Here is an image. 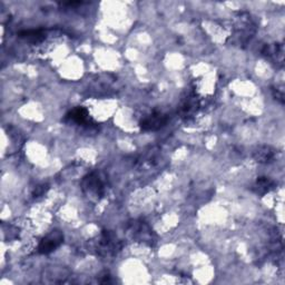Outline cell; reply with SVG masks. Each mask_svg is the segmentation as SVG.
I'll use <instances>...</instances> for the list:
<instances>
[{
  "label": "cell",
  "mask_w": 285,
  "mask_h": 285,
  "mask_svg": "<svg viewBox=\"0 0 285 285\" xmlns=\"http://www.w3.org/2000/svg\"><path fill=\"white\" fill-rule=\"evenodd\" d=\"M115 237L112 235V233L108 231H105L99 239L98 250L100 255L108 256L112 254H115L117 248V242H115Z\"/></svg>",
  "instance_id": "277c9868"
},
{
  "label": "cell",
  "mask_w": 285,
  "mask_h": 285,
  "mask_svg": "<svg viewBox=\"0 0 285 285\" xmlns=\"http://www.w3.org/2000/svg\"><path fill=\"white\" fill-rule=\"evenodd\" d=\"M62 242H64V235L59 231L52 232L41 239L39 246H38V251L41 254H49L57 248H59Z\"/></svg>",
  "instance_id": "7a4b0ae2"
},
{
  "label": "cell",
  "mask_w": 285,
  "mask_h": 285,
  "mask_svg": "<svg viewBox=\"0 0 285 285\" xmlns=\"http://www.w3.org/2000/svg\"><path fill=\"white\" fill-rule=\"evenodd\" d=\"M45 187H47V186H38V187H36V189H35V193H34V195L35 196H40V195H42L43 193H45V191H46V188Z\"/></svg>",
  "instance_id": "9c48e42d"
},
{
  "label": "cell",
  "mask_w": 285,
  "mask_h": 285,
  "mask_svg": "<svg viewBox=\"0 0 285 285\" xmlns=\"http://www.w3.org/2000/svg\"><path fill=\"white\" fill-rule=\"evenodd\" d=\"M168 122V116L162 113H153L141 122V128L146 131H155L164 127Z\"/></svg>",
  "instance_id": "3957f363"
},
{
  "label": "cell",
  "mask_w": 285,
  "mask_h": 285,
  "mask_svg": "<svg viewBox=\"0 0 285 285\" xmlns=\"http://www.w3.org/2000/svg\"><path fill=\"white\" fill-rule=\"evenodd\" d=\"M66 122H73L78 125H88L90 123V115L84 107H77L69 112L65 116Z\"/></svg>",
  "instance_id": "5b68a950"
},
{
  "label": "cell",
  "mask_w": 285,
  "mask_h": 285,
  "mask_svg": "<svg viewBox=\"0 0 285 285\" xmlns=\"http://www.w3.org/2000/svg\"><path fill=\"white\" fill-rule=\"evenodd\" d=\"M273 157H274L273 150L267 146L259 147L254 153V158L256 160V162H259V163H268Z\"/></svg>",
  "instance_id": "8992f818"
},
{
  "label": "cell",
  "mask_w": 285,
  "mask_h": 285,
  "mask_svg": "<svg viewBox=\"0 0 285 285\" xmlns=\"http://www.w3.org/2000/svg\"><path fill=\"white\" fill-rule=\"evenodd\" d=\"M19 37L25 38V39L31 42H38L45 38V34L42 30H25L19 34Z\"/></svg>",
  "instance_id": "52a82bcc"
},
{
  "label": "cell",
  "mask_w": 285,
  "mask_h": 285,
  "mask_svg": "<svg viewBox=\"0 0 285 285\" xmlns=\"http://www.w3.org/2000/svg\"><path fill=\"white\" fill-rule=\"evenodd\" d=\"M256 192L258 194H265L270 192L274 187V183L272 182L268 177H259L256 182Z\"/></svg>",
  "instance_id": "ba28073f"
},
{
  "label": "cell",
  "mask_w": 285,
  "mask_h": 285,
  "mask_svg": "<svg viewBox=\"0 0 285 285\" xmlns=\"http://www.w3.org/2000/svg\"><path fill=\"white\" fill-rule=\"evenodd\" d=\"M83 189L88 196L101 198L104 194V183L96 173H93L86 176L84 179Z\"/></svg>",
  "instance_id": "6da1fadb"
}]
</instances>
